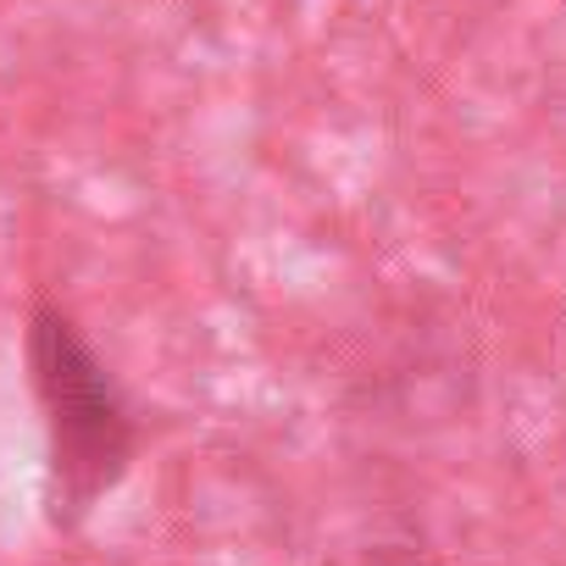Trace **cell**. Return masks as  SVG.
I'll return each instance as SVG.
<instances>
[{"instance_id": "6da1fadb", "label": "cell", "mask_w": 566, "mask_h": 566, "mask_svg": "<svg viewBox=\"0 0 566 566\" xmlns=\"http://www.w3.org/2000/svg\"><path fill=\"white\" fill-rule=\"evenodd\" d=\"M29 373L51 439L56 516H84L128 472L134 417L117 400L101 356L84 345L73 317L51 301H40L29 317Z\"/></svg>"}]
</instances>
